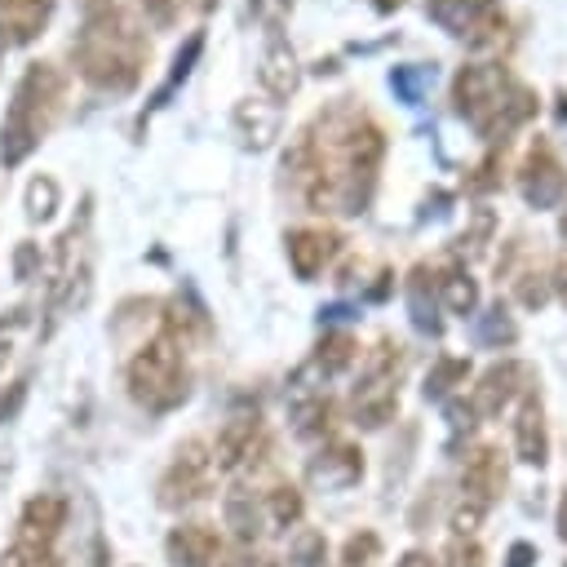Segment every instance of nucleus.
<instances>
[{
	"label": "nucleus",
	"mask_w": 567,
	"mask_h": 567,
	"mask_svg": "<svg viewBox=\"0 0 567 567\" xmlns=\"http://www.w3.org/2000/svg\"><path fill=\"white\" fill-rule=\"evenodd\" d=\"M381 159H385V128L354 97H337L288 146L284 173L297 177L306 208L359 217L372 204Z\"/></svg>",
	"instance_id": "obj_1"
},
{
	"label": "nucleus",
	"mask_w": 567,
	"mask_h": 567,
	"mask_svg": "<svg viewBox=\"0 0 567 567\" xmlns=\"http://www.w3.org/2000/svg\"><path fill=\"white\" fill-rule=\"evenodd\" d=\"M71 58L80 75L102 93H128L142 80V66L151 58V44L142 27L124 13L120 0H89L80 35L71 44Z\"/></svg>",
	"instance_id": "obj_2"
},
{
	"label": "nucleus",
	"mask_w": 567,
	"mask_h": 567,
	"mask_svg": "<svg viewBox=\"0 0 567 567\" xmlns=\"http://www.w3.org/2000/svg\"><path fill=\"white\" fill-rule=\"evenodd\" d=\"M452 106H456V115L483 142H501L505 146L509 133H518L523 124L536 120L540 97L509 66H501V62H470L452 80Z\"/></svg>",
	"instance_id": "obj_3"
},
{
	"label": "nucleus",
	"mask_w": 567,
	"mask_h": 567,
	"mask_svg": "<svg viewBox=\"0 0 567 567\" xmlns=\"http://www.w3.org/2000/svg\"><path fill=\"white\" fill-rule=\"evenodd\" d=\"M62 97H66V75L53 66V62H31L9 97V111H4V124H0V159L4 164H22L40 137L53 128L58 111H62Z\"/></svg>",
	"instance_id": "obj_4"
},
{
	"label": "nucleus",
	"mask_w": 567,
	"mask_h": 567,
	"mask_svg": "<svg viewBox=\"0 0 567 567\" xmlns=\"http://www.w3.org/2000/svg\"><path fill=\"white\" fill-rule=\"evenodd\" d=\"M128 394H133L137 408H146L155 416L186 403V394H190V368H186V354H182V341L177 337L159 332V337H151L133 354V363H128Z\"/></svg>",
	"instance_id": "obj_5"
},
{
	"label": "nucleus",
	"mask_w": 567,
	"mask_h": 567,
	"mask_svg": "<svg viewBox=\"0 0 567 567\" xmlns=\"http://www.w3.org/2000/svg\"><path fill=\"white\" fill-rule=\"evenodd\" d=\"M399 377H403V346L394 337H381L377 350L363 363V377L354 385V421L363 430H381L399 412Z\"/></svg>",
	"instance_id": "obj_6"
},
{
	"label": "nucleus",
	"mask_w": 567,
	"mask_h": 567,
	"mask_svg": "<svg viewBox=\"0 0 567 567\" xmlns=\"http://www.w3.org/2000/svg\"><path fill=\"white\" fill-rule=\"evenodd\" d=\"M213 474H217L213 447H208L204 439H186V443L173 452V461H168V470L159 474V483H155L159 509H190V505L208 501V496H213Z\"/></svg>",
	"instance_id": "obj_7"
},
{
	"label": "nucleus",
	"mask_w": 567,
	"mask_h": 567,
	"mask_svg": "<svg viewBox=\"0 0 567 567\" xmlns=\"http://www.w3.org/2000/svg\"><path fill=\"white\" fill-rule=\"evenodd\" d=\"M430 18L470 49H492L505 35L501 0H430Z\"/></svg>",
	"instance_id": "obj_8"
},
{
	"label": "nucleus",
	"mask_w": 567,
	"mask_h": 567,
	"mask_svg": "<svg viewBox=\"0 0 567 567\" xmlns=\"http://www.w3.org/2000/svg\"><path fill=\"white\" fill-rule=\"evenodd\" d=\"M164 554L173 567H235V554L226 545V536L213 527V523H177L168 536H164Z\"/></svg>",
	"instance_id": "obj_9"
},
{
	"label": "nucleus",
	"mask_w": 567,
	"mask_h": 567,
	"mask_svg": "<svg viewBox=\"0 0 567 567\" xmlns=\"http://www.w3.org/2000/svg\"><path fill=\"white\" fill-rule=\"evenodd\" d=\"M518 195L532 208H558L567 195V168L558 164L549 142H532V151L518 164Z\"/></svg>",
	"instance_id": "obj_10"
},
{
	"label": "nucleus",
	"mask_w": 567,
	"mask_h": 567,
	"mask_svg": "<svg viewBox=\"0 0 567 567\" xmlns=\"http://www.w3.org/2000/svg\"><path fill=\"white\" fill-rule=\"evenodd\" d=\"M532 390V368L523 363V359H501V363H492L483 377H478V385H474V394H470V408H474V416H501L514 399H523Z\"/></svg>",
	"instance_id": "obj_11"
},
{
	"label": "nucleus",
	"mask_w": 567,
	"mask_h": 567,
	"mask_svg": "<svg viewBox=\"0 0 567 567\" xmlns=\"http://www.w3.org/2000/svg\"><path fill=\"white\" fill-rule=\"evenodd\" d=\"M501 492H505V456L492 443L470 447L465 470H461V501H470L478 509H492Z\"/></svg>",
	"instance_id": "obj_12"
},
{
	"label": "nucleus",
	"mask_w": 567,
	"mask_h": 567,
	"mask_svg": "<svg viewBox=\"0 0 567 567\" xmlns=\"http://www.w3.org/2000/svg\"><path fill=\"white\" fill-rule=\"evenodd\" d=\"M306 478L315 483V487H323V492H346V487H354L359 478H363V447L359 443H323L315 456H310V465H306Z\"/></svg>",
	"instance_id": "obj_13"
},
{
	"label": "nucleus",
	"mask_w": 567,
	"mask_h": 567,
	"mask_svg": "<svg viewBox=\"0 0 567 567\" xmlns=\"http://www.w3.org/2000/svg\"><path fill=\"white\" fill-rule=\"evenodd\" d=\"M284 248H288L292 275H297V279H315V275L341 252V235H337L332 226H297V230H288Z\"/></svg>",
	"instance_id": "obj_14"
},
{
	"label": "nucleus",
	"mask_w": 567,
	"mask_h": 567,
	"mask_svg": "<svg viewBox=\"0 0 567 567\" xmlns=\"http://www.w3.org/2000/svg\"><path fill=\"white\" fill-rule=\"evenodd\" d=\"M261 452H266V425H261V416H230L221 425L217 443H213V465L230 474V470L257 461Z\"/></svg>",
	"instance_id": "obj_15"
},
{
	"label": "nucleus",
	"mask_w": 567,
	"mask_h": 567,
	"mask_svg": "<svg viewBox=\"0 0 567 567\" xmlns=\"http://www.w3.org/2000/svg\"><path fill=\"white\" fill-rule=\"evenodd\" d=\"M514 456L523 465H545L549 461V425H545V403L536 390H527L518 399V416H514Z\"/></svg>",
	"instance_id": "obj_16"
},
{
	"label": "nucleus",
	"mask_w": 567,
	"mask_h": 567,
	"mask_svg": "<svg viewBox=\"0 0 567 567\" xmlns=\"http://www.w3.org/2000/svg\"><path fill=\"white\" fill-rule=\"evenodd\" d=\"M257 80L261 89L275 97V102H288L301 84V66H297V53L288 49V40L279 31H270L266 49H261V62H257Z\"/></svg>",
	"instance_id": "obj_17"
},
{
	"label": "nucleus",
	"mask_w": 567,
	"mask_h": 567,
	"mask_svg": "<svg viewBox=\"0 0 567 567\" xmlns=\"http://www.w3.org/2000/svg\"><path fill=\"white\" fill-rule=\"evenodd\" d=\"M62 527H66V501L53 496V492H40V496H31L22 505L18 536L13 540H31V545H49L53 549V540L62 536Z\"/></svg>",
	"instance_id": "obj_18"
},
{
	"label": "nucleus",
	"mask_w": 567,
	"mask_h": 567,
	"mask_svg": "<svg viewBox=\"0 0 567 567\" xmlns=\"http://www.w3.org/2000/svg\"><path fill=\"white\" fill-rule=\"evenodd\" d=\"M53 18V0H0V40L4 44H31L44 35Z\"/></svg>",
	"instance_id": "obj_19"
},
{
	"label": "nucleus",
	"mask_w": 567,
	"mask_h": 567,
	"mask_svg": "<svg viewBox=\"0 0 567 567\" xmlns=\"http://www.w3.org/2000/svg\"><path fill=\"white\" fill-rule=\"evenodd\" d=\"M408 315L416 323V332H439V270L430 261H416L408 270Z\"/></svg>",
	"instance_id": "obj_20"
},
{
	"label": "nucleus",
	"mask_w": 567,
	"mask_h": 567,
	"mask_svg": "<svg viewBox=\"0 0 567 567\" xmlns=\"http://www.w3.org/2000/svg\"><path fill=\"white\" fill-rule=\"evenodd\" d=\"M279 124H284L279 102H252V97H244V102L235 106V133H239V142L252 146V151L270 146V137H279Z\"/></svg>",
	"instance_id": "obj_21"
},
{
	"label": "nucleus",
	"mask_w": 567,
	"mask_h": 567,
	"mask_svg": "<svg viewBox=\"0 0 567 567\" xmlns=\"http://www.w3.org/2000/svg\"><path fill=\"white\" fill-rule=\"evenodd\" d=\"M221 518H226V527H230V536H235L239 545H252V540L261 536V501H257L252 492H244V487H230V492H226Z\"/></svg>",
	"instance_id": "obj_22"
},
{
	"label": "nucleus",
	"mask_w": 567,
	"mask_h": 567,
	"mask_svg": "<svg viewBox=\"0 0 567 567\" xmlns=\"http://www.w3.org/2000/svg\"><path fill=\"white\" fill-rule=\"evenodd\" d=\"M354 359H359V341H354L346 328H332V332L319 337V346H315V354H310V368H315L319 377H341Z\"/></svg>",
	"instance_id": "obj_23"
},
{
	"label": "nucleus",
	"mask_w": 567,
	"mask_h": 567,
	"mask_svg": "<svg viewBox=\"0 0 567 567\" xmlns=\"http://www.w3.org/2000/svg\"><path fill=\"white\" fill-rule=\"evenodd\" d=\"M439 306H447L452 315H470L478 306V284H474V275L461 261H452L439 275Z\"/></svg>",
	"instance_id": "obj_24"
},
{
	"label": "nucleus",
	"mask_w": 567,
	"mask_h": 567,
	"mask_svg": "<svg viewBox=\"0 0 567 567\" xmlns=\"http://www.w3.org/2000/svg\"><path fill=\"white\" fill-rule=\"evenodd\" d=\"M474 337H478V346H487V350H509V346L518 341V323H514L509 306H505V301H492V306L478 315Z\"/></svg>",
	"instance_id": "obj_25"
},
{
	"label": "nucleus",
	"mask_w": 567,
	"mask_h": 567,
	"mask_svg": "<svg viewBox=\"0 0 567 567\" xmlns=\"http://www.w3.org/2000/svg\"><path fill=\"white\" fill-rule=\"evenodd\" d=\"M332 416H337L332 399L328 394H310V399H301L292 408V434L297 439H323L332 430Z\"/></svg>",
	"instance_id": "obj_26"
},
{
	"label": "nucleus",
	"mask_w": 567,
	"mask_h": 567,
	"mask_svg": "<svg viewBox=\"0 0 567 567\" xmlns=\"http://www.w3.org/2000/svg\"><path fill=\"white\" fill-rule=\"evenodd\" d=\"M465 377H470V359L439 354V359L430 363V372H425L421 394H425V399H452V390H456V385H465Z\"/></svg>",
	"instance_id": "obj_27"
},
{
	"label": "nucleus",
	"mask_w": 567,
	"mask_h": 567,
	"mask_svg": "<svg viewBox=\"0 0 567 567\" xmlns=\"http://www.w3.org/2000/svg\"><path fill=\"white\" fill-rule=\"evenodd\" d=\"M266 514H270V523H275L279 532L297 527V523H301V514H306L301 487H292V483H275V487L266 492Z\"/></svg>",
	"instance_id": "obj_28"
},
{
	"label": "nucleus",
	"mask_w": 567,
	"mask_h": 567,
	"mask_svg": "<svg viewBox=\"0 0 567 567\" xmlns=\"http://www.w3.org/2000/svg\"><path fill=\"white\" fill-rule=\"evenodd\" d=\"M430 84H434V66H425V62H403V66L390 71V89H394L399 102H408V106H416V102L430 93Z\"/></svg>",
	"instance_id": "obj_29"
},
{
	"label": "nucleus",
	"mask_w": 567,
	"mask_h": 567,
	"mask_svg": "<svg viewBox=\"0 0 567 567\" xmlns=\"http://www.w3.org/2000/svg\"><path fill=\"white\" fill-rule=\"evenodd\" d=\"M199 49H204V31H190V35H186V44H182V49H177V58H173L168 80H164V84H159V93L151 97V111H155V106H164V102H168V93H173V89H177V84L190 75V66H195Z\"/></svg>",
	"instance_id": "obj_30"
},
{
	"label": "nucleus",
	"mask_w": 567,
	"mask_h": 567,
	"mask_svg": "<svg viewBox=\"0 0 567 567\" xmlns=\"http://www.w3.org/2000/svg\"><path fill=\"white\" fill-rule=\"evenodd\" d=\"M377 563H381V536H377L372 527L350 532V536H346V545H341L337 567H377Z\"/></svg>",
	"instance_id": "obj_31"
},
{
	"label": "nucleus",
	"mask_w": 567,
	"mask_h": 567,
	"mask_svg": "<svg viewBox=\"0 0 567 567\" xmlns=\"http://www.w3.org/2000/svg\"><path fill=\"white\" fill-rule=\"evenodd\" d=\"M292 563L297 567H323L328 563V536L315 532V527H301L292 536Z\"/></svg>",
	"instance_id": "obj_32"
},
{
	"label": "nucleus",
	"mask_w": 567,
	"mask_h": 567,
	"mask_svg": "<svg viewBox=\"0 0 567 567\" xmlns=\"http://www.w3.org/2000/svg\"><path fill=\"white\" fill-rule=\"evenodd\" d=\"M0 567H58V554L49 545H31V540H13L0 554Z\"/></svg>",
	"instance_id": "obj_33"
},
{
	"label": "nucleus",
	"mask_w": 567,
	"mask_h": 567,
	"mask_svg": "<svg viewBox=\"0 0 567 567\" xmlns=\"http://www.w3.org/2000/svg\"><path fill=\"white\" fill-rule=\"evenodd\" d=\"M514 297H518V306H527V310H540V306L554 297V288H549V275H540V270H523V275L514 279Z\"/></svg>",
	"instance_id": "obj_34"
},
{
	"label": "nucleus",
	"mask_w": 567,
	"mask_h": 567,
	"mask_svg": "<svg viewBox=\"0 0 567 567\" xmlns=\"http://www.w3.org/2000/svg\"><path fill=\"white\" fill-rule=\"evenodd\" d=\"M439 567H487V554H483V545L474 536H452Z\"/></svg>",
	"instance_id": "obj_35"
},
{
	"label": "nucleus",
	"mask_w": 567,
	"mask_h": 567,
	"mask_svg": "<svg viewBox=\"0 0 567 567\" xmlns=\"http://www.w3.org/2000/svg\"><path fill=\"white\" fill-rule=\"evenodd\" d=\"M492 226H496V221H492V213H487V208H483V213H474V226L456 235V252L478 257V252L487 248V239H492Z\"/></svg>",
	"instance_id": "obj_36"
},
{
	"label": "nucleus",
	"mask_w": 567,
	"mask_h": 567,
	"mask_svg": "<svg viewBox=\"0 0 567 567\" xmlns=\"http://www.w3.org/2000/svg\"><path fill=\"white\" fill-rule=\"evenodd\" d=\"M496 168H501V155H487V159L465 177V190H474V195L496 190V186H501V173H496Z\"/></svg>",
	"instance_id": "obj_37"
},
{
	"label": "nucleus",
	"mask_w": 567,
	"mask_h": 567,
	"mask_svg": "<svg viewBox=\"0 0 567 567\" xmlns=\"http://www.w3.org/2000/svg\"><path fill=\"white\" fill-rule=\"evenodd\" d=\"M27 204H31V217H49L53 204H58V186L49 177H35L31 190H27Z\"/></svg>",
	"instance_id": "obj_38"
},
{
	"label": "nucleus",
	"mask_w": 567,
	"mask_h": 567,
	"mask_svg": "<svg viewBox=\"0 0 567 567\" xmlns=\"http://www.w3.org/2000/svg\"><path fill=\"white\" fill-rule=\"evenodd\" d=\"M137 4H142L146 22L159 27V31H168L177 22V13H182V0H137Z\"/></svg>",
	"instance_id": "obj_39"
},
{
	"label": "nucleus",
	"mask_w": 567,
	"mask_h": 567,
	"mask_svg": "<svg viewBox=\"0 0 567 567\" xmlns=\"http://www.w3.org/2000/svg\"><path fill=\"white\" fill-rule=\"evenodd\" d=\"M248 9H252V18L266 22V31H279V22L292 13V0H248Z\"/></svg>",
	"instance_id": "obj_40"
},
{
	"label": "nucleus",
	"mask_w": 567,
	"mask_h": 567,
	"mask_svg": "<svg viewBox=\"0 0 567 567\" xmlns=\"http://www.w3.org/2000/svg\"><path fill=\"white\" fill-rule=\"evenodd\" d=\"M483 514H487V509H478V505L461 501V505L452 509V536H474V532H478V523H483Z\"/></svg>",
	"instance_id": "obj_41"
},
{
	"label": "nucleus",
	"mask_w": 567,
	"mask_h": 567,
	"mask_svg": "<svg viewBox=\"0 0 567 567\" xmlns=\"http://www.w3.org/2000/svg\"><path fill=\"white\" fill-rule=\"evenodd\" d=\"M536 563V545L532 540H514L505 554V567H532Z\"/></svg>",
	"instance_id": "obj_42"
},
{
	"label": "nucleus",
	"mask_w": 567,
	"mask_h": 567,
	"mask_svg": "<svg viewBox=\"0 0 567 567\" xmlns=\"http://www.w3.org/2000/svg\"><path fill=\"white\" fill-rule=\"evenodd\" d=\"M394 567H439V558L430 549H408V554L394 558Z\"/></svg>",
	"instance_id": "obj_43"
},
{
	"label": "nucleus",
	"mask_w": 567,
	"mask_h": 567,
	"mask_svg": "<svg viewBox=\"0 0 567 567\" xmlns=\"http://www.w3.org/2000/svg\"><path fill=\"white\" fill-rule=\"evenodd\" d=\"M549 288H554L558 301L567 306V257H558V266H554V275H549Z\"/></svg>",
	"instance_id": "obj_44"
},
{
	"label": "nucleus",
	"mask_w": 567,
	"mask_h": 567,
	"mask_svg": "<svg viewBox=\"0 0 567 567\" xmlns=\"http://www.w3.org/2000/svg\"><path fill=\"white\" fill-rule=\"evenodd\" d=\"M554 532L567 540V492L558 496V509H554Z\"/></svg>",
	"instance_id": "obj_45"
},
{
	"label": "nucleus",
	"mask_w": 567,
	"mask_h": 567,
	"mask_svg": "<svg viewBox=\"0 0 567 567\" xmlns=\"http://www.w3.org/2000/svg\"><path fill=\"white\" fill-rule=\"evenodd\" d=\"M372 4H377V9H381V13H390V9H394V4H399V0H372Z\"/></svg>",
	"instance_id": "obj_46"
},
{
	"label": "nucleus",
	"mask_w": 567,
	"mask_h": 567,
	"mask_svg": "<svg viewBox=\"0 0 567 567\" xmlns=\"http://www.w3.org/2000/svg\"><path fill=\"white\" fill-rule=\"evenodd\" d=\"M558 235H563V239H567V213H563V221H558Z\"/></svg>",
	"instance_id": "obj_47"
},
{
	"label": "nucleus",
	"mask_w": 567,
	"mask_h": 567,
	"mask_svg": "<svg viewBox=\"0 0 567 567\" xmlns=\"http://www.w3.org/2000/svg\"><path fill=\"white\" fill-rule=\"evenodd\" d=\"M261 567H279V563H261Z\"/></svg>",
	"instance_id": "obj_48"
},
{
	"label": "nucleus",
	"mask_w": 567,
	"mask_h": 567,
	"mask_svg": "<svg viewBox=\"0 0 567 567\" xmlns=\"http://www.w3.org/2000/svg\"><path fill=\"white\" fill-rule=\"evenodd\" d=\"M563 567H567V563H563Z\"/></svg>",
	"instance_id": "obj_49"
}]
</instances>
